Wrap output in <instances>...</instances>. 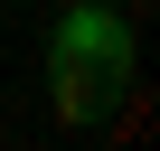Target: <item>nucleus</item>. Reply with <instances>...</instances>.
Returning a JSON list of instances; mask_svg holds the SVG:
<instances>
[{"mask_svg":"<svg viewBox=\"0 0 160 151\" xmlns=\"http://www.w3.org/2000/svg\"><path fill=\"white\" fill-rule=\"evenodd\" d=\"M113 10H122V19H141V10H151V0H113Z\"/></svg>","mask_w":160,"mask_h":151,"instance_id":"nucleus-2","label":"nucleus"},{"mask_svg":"<svg viewBox=\"0 0 160 151\" xmlns=\"http://www.w3.org/2000/svg\"><path fill=\"white\" fill-rule=\"evenodd\" d=\"M47 85L66 123H94L122 85H132V19L113 0H66L47 29Z\"/></svg>","mask_w":160,"mask_h":151,"instance_id":"nucleus-1","label":"nucleus"}]
</instances>
